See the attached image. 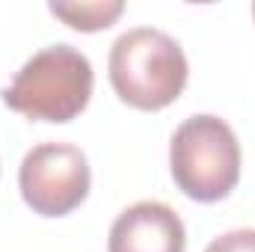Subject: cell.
<instances>
[{
    "label": "cell",
    "instance_id": "8992f818",
    "mask_svg": "<svg viewBox=\"0 0 255 252\" xmlns=\"http://www.w3.org/2000/svg\"><path fill=\"white\" fill-rule=\"evenodd\" d=\"M48 9L54 18H60L65 27L77 33H98L113 27L122 18L125 3L122 0H68V3H48Z\"/></svg>",
    "mask_w": 255,
    "mask_h": 252
},
{
    "label": "cell",
    "instance_id": "7a4b0ae2",
    "mask_svg": "<svg viewBox=\"0 0 255 252\" xmlns=\"http://www.w3.org/2000/svg\"><path fill=\"white\" fill-rule=\"evenodd\" d=\"M92 86L95 71L86 54L60 42L33 54L0 95L9 110L30 122L65 125L86 110Z\"/></svg>",
    "mask_w": 255,
    "mask_h": 252
},
{
    "label": "cell",
    "instance_id": "277c9868",
    "mask_svg": "<svg viewBox=\"0 0 255 252\" xmlns=\"http://www.w3.org/2000/svg\"><path fill=\"white\" fill-rule=\"evenodd\" d=\"M89 187V160L71 142H39L18 166L21 199L39 217H68L86 202Z\"/></svg>",
    "mask_w": 255,
    "mask_h": 252
},
{
    "label": "cell",
    "instance_id": "6da1fadb",
    "mask_svg": "<svg viewBox=\"0 0 255 252\" xmlns=\"http://www.w3.org/2000/svg\"><path fill=\"white\" fill-rule=\"evenodd\" d=\"M107 74L119 101L142 113H157L181 98L190 65L184 48L169 33L157 27H133L113 42Z\"/></svg>",
    "mask_w": 255,
    "mask_h": 252
},
{
    "label": "cell",
    "instance_id": "ba28073f",
    "mask_svg": "<svg viewBox=\"0 0 255 252\" xmlns=\"http://www.w3.org/2000/svg\"><path fill=\"white\" fill-rule=\"evenodd\" d=\"M253 18H255V3H253Z\"/></svg>",
    "mask_w": 255,
    "mask_h": 252
},
{
    "label": "cell",
    "instance_id": "52a82bcc",
    "mask_svg": "<svg viewBox=\"0 0 255 252\" xmlns=\"http://www.w3.org/2000/svg\"><path fill=\"white\" fill-rule=\"evenodd\" d=\"M205 252H255V229H232L214 238Z\"/></svg>",
    "mask_w": 255,
    "mask_h": 252
},
{
    "label": "cell",
    "instance_id": "3957f363",
    "mask_svg": "<svg viewBox=\"0 0 255 252\" xmlns=\"http://www.w3.org/2000/svg\"><path fill=\"white\" fill-rule=\"evenodd\" d=\"M169 172L187 199L214 205L241 181V142L232 125L211 113H196L169 139Z\"/></svg>",
    "mask_w": 255,
    "mask_h": 252
},
{
    "label": "cell",
    "instance_id": "5b68a950",
    "mask_svg": "<svg viewBox=\"0 0 255 252\" xmlns=\"http://www.w3.org/2000/svg\"><path fill=\"white\" fill-rule=\"evenodd\" d=\"M187 232L181 217L157 199L125 208L107 235V252H184Z\"/></svg>",
    "mask_w": 255,
    "mask_h": 252
}]
</instances>
